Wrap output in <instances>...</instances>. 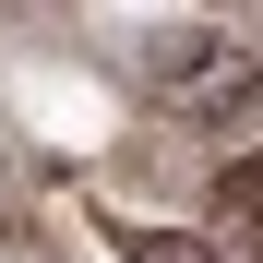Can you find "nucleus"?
I'll return each instance as SVG.
<instances>
[{"mask_svg": "<svg viewBox=\"0 0 263 263\" xmlns=\"http://www.w3.org/2000/svg\"><path fill=\"white\" fill-rule=\"evenodd\" d=\"M132 263H228V251L192 239V228H132Z\"/></svg>", "mask_w": 263, "mask_h": 263, "instance_id": "f257e3e1", "label": "nucleus"}]
</instances>
